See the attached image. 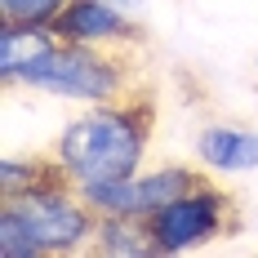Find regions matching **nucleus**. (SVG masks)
Instances as JSON below:
<instances>
[{
  "label": "nucleus",
  "mask_w": 258,
  "mask_h": 258,
  "mask_svg": "<svg viewBox=\"0 0 258 258\" xmlns=\"http://www.w3.org/2000/svg\"><path fill=\"white\" fill-rule=\"evenodd\" d=\"M156 134V98L152 89H129L111 103H94L85 116L58 134L53 160L62 165V174L89 187V182H116L134 178L147 160Z\"/></svg>",
  "instance_id": "f257e3e1"
},
{
  "label": "nucleus",
  "mask_w": 258,
  "mask_h": 258,
  "mask_svg": "<svg viewBox=\"0 0 258 258\" xmlns=\"http://www.w3.org/2000/svg\"><path fill=\"white\" fill-rule=\"evenodd\" d=\"M98 214L76 182H45L18 196H0V258L89 254Z\"/></svg>",
  "instance_id": "f03ea898"
},
{
  "label": "nucleus",
  "mask_w": 258,
  "mask_h": 258,
  "mask_svg": "<svg viewBox=\"0 0 258 258\" xmlns=\"http://www.w3.org/2000/svg\"><path fill=\"white\" fill-rule=\"evenodd\" d=\"M138 45H80V40H58L45 58L27 67L18 85L72 103H111L129 89H138Z\"/></svg>",
  "instance_id": "7ed1b4c3"
},
{
  "label": "nucleus",
  "mask_w": 258,
  "mask_h": 258,
  "mask_svg": "<svg viewBox=\"0 0 258 258\" xmlns=\"http://www.w3.org/2000/svg\"><path fill=\"white\" fill-rule=\"evenodd\" d=\"M143 223H147V232L156 240V254H187V249H201L209 240H223V236L240 232V205H236V196L227 187L205 178L191 191L174 196L169 205H160Z\"/></svg>",
  "instance_id": "20e7f679"
},
{
  "label": "nucleus",
  "mask_w": 258,
  "mask_h": 258,
  "mask_svg": "<svg viewBox=\"0 0 258 258\" xmlns=\"http://www.w3.org/2000/svg\"><path fill=\"white\" fill-rule=\"evenodd\" d=\"M209 169L196 165H160V169H138L134 178H116V182H89L76 187L80 196L89 201V209L103 218V214H120V218H152L160 205H169L174 196L191 191L196 182H205Z\"/></svg>",
  "instance_id": "39448f33"
},
{
  "label": "nucleus",
  "mask_w": 258,
  "mask_h": 258,
  "mask_svg": "<svg viewBox=\"0 0 258 258\" xmlns=\"http://www.w3.org/2000/svg\"><path fill=\"white\" fill-rule=\"evenodd\" d=\"M49 27L58 31V40L80 45H143V27L116 0H67Z\"/></svg>",
  "instance_id": "423d86ee"
},
{
  "label": "nucleus",
  "mask_w": 258,
  "mask_h": 258,
  "mask_svg": "<svg viewBox=\"0 0 258 258\" xmlns=\"http://www.w3.org/2000/svg\"><path fill=\"white\" fill-rule=\"evenodd\" d=\"M196 160L209 174H249L258 169V134L236 125H209L196 134Z\"/></svg>",
  "instance_id": "0eeeda50"
},
{
  "label": "nucleus",
  "mask_w": 258,
  "mask_h": 258,
  "mask_svg": "<svg viewBox=\"0 0 258 258\" xmlns=\"http://www.w3.org/2000/svg\"><path fill=\"white\" fill-rule=\"evenodd\" d=\"M58 45V31L49 23H0V76L5 85H18L27 67L36 58Z\"/></svg>",
  "instance_id": "6e6552de"
},
{
  "label": "nucleus",
  "mask_w": 258,
  "mask_h": 258,
  "mask_svg": "<svg viewBox=\"0 0 258 258\" xmlns=\"http://www.w3.org/2000/svg\"><path fill=\"white\" fill-rule=\"evenodd\" d=\"M89 254H107V258H138V254H156V240L147 232L143 218H120V214H103L94 240H89Z\"/></svg>",
  "instance_id": "1a4fd4ad"
},
{
  "label": "nucleus",
  "mask_w": 258,
  "mask_h": 258,
  "mask_svg": "<svg viewBox=\"0 0 258 258\" xmlns=\"http://www.w3.org/2000/svg\"><path fill=\"white\" fill-rule=\"evenodd\" d=\"M45 182H72L62 174V165L49 156H5L0 160V196H18L31 187H45Z\"/></svg>",
  "instance_id": "9d476101"
},
{
  "label": "nucleus",
  "mask_w": 258,
  "mask_h": 258,
  "mask_svg": "<svg viewBox=\"0 0 258 258\" xmlns=\"http://www.w3.org/2000/svg\"><path fill=\"white\" fill-rule=\"evenodd\" d=\"M67 0H0V23H53Z\"/></svg>",
  "instance_id": "9b49d317"
},
{
  "label": "nucleus",
  "mask_w": 258,
  "mask_h": 258,
  "mask_svg": "<svg viewBox=\"0 0 258 258\" xmlns=\"http://www.w3.org/2000/svg\"><path fill=\"white\" fill-rule=\"evenodd\" d=\"M116 5H120V9H129V14H134V9H138V5H143V0H116Z\"/></svg>",
  "instance_id": "f8f14e48"
},
{
  "label": "nucleus",
  "mask_w": 258,
  "mask_h": 258,
  "mask_svg": "<svg viewBox=\"0 0 258 258\" xmlns=\"http://www.w3.org/2000/svg\"><path fill=\"white\" fill-rule=\"evenodd\" d=\"M254 67H258V62H254Z\"/></svg>",
  "instance_id": "ddd939ff"
}]
</instances>
